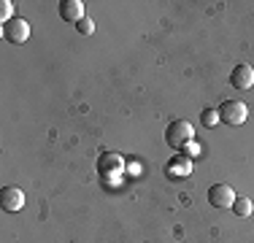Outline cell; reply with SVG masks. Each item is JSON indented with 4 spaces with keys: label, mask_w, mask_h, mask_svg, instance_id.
<instances>
[{
    "label": "cell",
    "mask_w": 254,
    "mask_h": 243,
    "mask_svg": "<svg viewBox=\"0 0 254 243\" xmlns=\"http://www.w3.org/2000/svg\"><path fill=\"white\" fill-rule=\"evenodd\" d=\"M192 138H195V127H192L187 119L171 122L168 130H165V141H168L171 149H184L187 143H192Z\"/></svg>",
    "instance_id": "cell-1"
},
{
    "label": "cell",
    "mask_w": 254,
    "mask_h": 243,
    "mask_svg": "<svg viewBox=\"0 0 254 243\" xmlns=\"http://www.w3.org/2000/svg\"><path fill=\"white\" fill-rule=\"evenodd\" d=\"M216 114H219V122H225L230 127H238L246 122V117H249V108H246L244 100H225L216 108Z\"/></svg>",
    "instance_id": "cell-2"
},
{
    "label": "cell",
    "mask_w": 254,
    "mask_h": 243,
    "mask_svg": "<svg viewBox=\"0 0 254 243\" xmlns=\"http://www.w3.org/2000/svg\"><path fill=\"white\" fill-rule=\"evenodd\" d=\"M3 38L8 41V44H25V41L30 38V24L27 19H22V16H14L11 22L3 24Z\"/></svg>",
    "instance_id": "cell-3"
},
{
    "label": "cell",
    "mask_w": 254,
    "mask_h": 243,
    "mask_svg": "<svg viewBox=\"0 0 254 243\" xmlns=\"http://www.w3.org/2000/svg\"><path fill=\"white\" fill-rule=\"evenodd\" d=\"M98 170H100V176L103 179H111V181H117L119 176L125 173V160L119 154H114V151H106V154L98 160Z\"/></svg>",
    "instance_id": "cell-4"
},
{
    "label": "cell",
    "mask_w": 254,
    "mask_h": 243,
    "mask_svg": "<svg viewBox=\"0 0 254 243\" xmlns=\"http://www.w3.org/2000/svg\"><path fill=\"white\" fill-rule=\"evenodd\" d=\"M208 200H211L214 208H233L235 192H233V186H230V184H214L208 189Z\"/></svg>",
    "instance_id": "cell-5"
},
{
    "label": "cell",
    "mask_w": 254,
    "mask_h": 243,
    "mask_svg": "<svg viewBox=\"0 0 254 243\" xmlns=\"http://www.w3.org/2000/svg\"><path fill=\"white\" fill-rule=\"evenodd\" d=\"M0 205H3V211H8V214H16V211H22V205H25V192L16 189V186H3V189H0Z\"/></svg>",
    "instance_id": "cell-6"
},
{
    "label": "cell",
    "mask_w": 254,
    "mask_h": 243,
    "mask_svg": "<svg viewBox=\"0 0 254 243\" xmlns=\"http://www.w3.org/2000/svg\"><path fill=\"white\" fill-rule=\"evenodd\" d=\"M230 84H233L235 89H241V92L252 89L254 87V68L252 65H235L233 73H230Z\"/></svg>",
    "instance_id": "cell-7"
},
{
    "label": "cell",
    "mask_w": 254,
    "mask_h": 243,
    "mask_svg": "<svg viewBox=\"0 0 254 243\" xmlns=\"http://www.w3.org/2000/svg\"><path fill=\"white\" fill-rule=\"evenodd\" d=\"M60 16H63L65 22H81L84 19V3L81 0H65V3H60Z\"/></svg>",
    "instance_id": "cell-8"
},
{
    "label": "cell",
    "mask_w": 254,
    "mask_h": 243,
    "mask_svg": "<svg viewBox=\"0 0 254 243\" xmlns=\"http://www.w3.org/2000/svg\"><path fill=\"white\" fill-rule=\"evenodd\" d=\"M233 214H235V216H241V219L252 216V200H249V197H235V203H233Z\"/></svg>",
    "instance_id": "cell-9"
},
{
    "label": "cell",
    "mask_w": 254,
    "mask_h": 243,
    "mask_svg": "<svg viewBox=\"0 0 254 243\" xmlns=\"http://www.w3.org/2000/svg\"><path fill=\"white\" fill-rule=\"evenodd\" d=\"M76 30H78L81 35H92V33H95V22L89 19V16H84L81 22H76Z\"/></svg>",
    "instance_id": "cell-10"
},
{
    "label": "cell",
    "mask_w": 254,
    "mask_h": 243,
    "mask_svg": "<svg viewBox=\"0 0 254 243\" xmlns=\"http://www.w3.org/2000/svg\"><path fill=\"white\" fill-rule=\"evenodd\" d=\"M200 122H203L205 127H214L216 122H219V114H216L214 108H205V111L200 114Z\"/></svg>",
    "instance_id": "cell-11"
},
{
    "label": "cell",
    "mask_w": 254,
    "mask_h": 243,
    "mask_svg": "<svg viewBox=\"0 0 254 243\" xmlns=\"http://www.w3.org/2000/svg\"><path fill=\"white\" fill-rule=\"evenodd\" d=\"M0 16H3V24L14 19V3H11V0H3V3H0Z\"/></svg>",
    "instance_id": "cell-12"
}]
</instances>
